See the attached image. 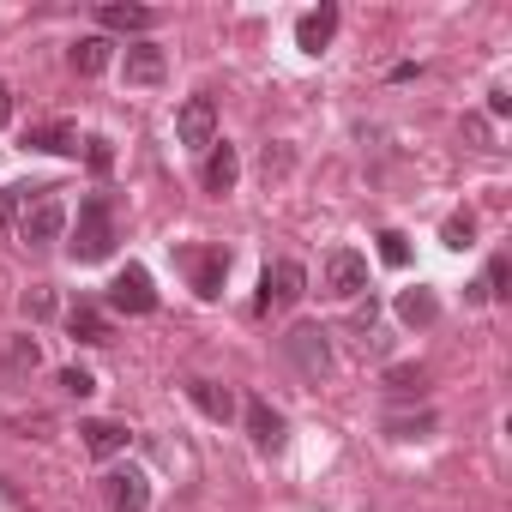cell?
Masks as SVG:
<instances>
[{
    "label": "cell",
    "mask_w": 512,
    "mask_h": 512,
    "mask_svg": "<svg viewBox=\"0 0 512 512\" xmlns=\"http://www.w3.org/2000/svg\"><path fill=\"white\" fill-rule=\"evenodd\" d=\"M19 205H25V187H7V193H0V223H7Z\"/></svg>",
    "instance_id": "29"
},
{
    "label": "cell",
    "mask_w": 512,
    "mask_h": 512,
    "mask_svg": "<svg viewBox=\"0 0 512 512\" xmlns=\"http://www.w3.org/2000/svg\"><path fill=\"white\" fill-rule=\"evenodd\" d=\"M85 163H91V175H109L115 169V145L109 139H85Z\"/></svg>",
    "instance_id": "25"
},
{
    "label": "cell",
    "mask_w": 512,
    "mask_h": 512,
    "mask_svg": "<svg viewBox=\"0 0 512 512\" xmlns=\"http://www.w3.org/2000/svg\"><path fill=\"white\" fill-rule=\"evenodd\" d=\"M67 253H73L79 266H97V260H109V253H115V205H109V193H91L79 205V229H73Z\"/></svg>",
    "instance_id": "1"
},
{
    "label": "cell",
    "mask_w": 512,
    "mask_h": 512,
    "mask_svg": "<svg viewBox=\"0 0 512 512\" xmlns=\"http://www.w3.org/2000/svg\"><path fill=\"white\" fill-rule=\"evenodd\" d=\"M109 61H115V43H109V37H79V43H73V73L97 79Z\"/></svg>",
    "instance_id": "19"
},
{
    "label": "cell",
    "mask_w": 512,
    "mask_h": 512,
    "mask_svg": "<svg viewBox=\"0 0 512 512\" xmlns=\"http://www.w3.org/2000/svg\"><path fill=\"white\" fill-rule=\"evenodd\" d=\"M103 494H109V512H151V482L145 470H109L103 476Z\"/></svg>",
    "instance_id": "9"
},
{
    "label": "cell",
    "mask_w": 512,
    "mask_h": 512,
    "mask_svg": "<svg viewBox=\"0 0 512 512\" xmlns=\"http://www.w3.org/2000/svg\"><path fill=\"white\" fill-rule=\"evenodd\" d=\"M380 260L398 272V266H410V241L398 235V229H380Z\"/></svg>",
    "instance_id": "24"
},
{
    "label": "cell",
    "mask_w": 512,
    "mask_h": 512,
    "mask_svg": "<svg viewBox=\"0 0 512 512\" xmlns=\"http://www.w3.org/2000/svg\"><path fill=\"white\" fill-rule=\"evenodd\" d=\"M109 308L115 314H151L157 308V284L145 266H121V278L109 284Z\"/></svg>",
    "instance_id": "8"
},
{
    "label": "cell",
    "mask_w": 512,
    "mask_h": 512,
    "mask_svg": "<svg viewBox=\"0 0 512 512\" xmlns=\"http://www.w3.org/2000/svg\"><path fill=\"white\" fill-rule=\"evenodd\" d=\"M187 398H193V410L211 416V422H229V416H235V392L217 386V380H187Z\"/></svg>",
    "instance_id": "18"
},
{
    "label": "cell",
    "mask_w": 512,
    "mask_h": 512,
    "mask_svg": "<svg viewBox=\"0 0 512 512\" xmlns=\"http://www.w3.org/2000/svg\"><path fill=\"white\" fill-rule=\"evenodd\" d=\"M97 25L115 31V37H145V31L157 25V13H151V7H121V0H109V7H97Z\"/></svg>",
    "instance_id": "16"
},
{
    "label": "cell",
    "mask_w": 512,
    "mask_h": 512,
    "mask_svg": "<svg viewBox=\"0 0 512 512\" xmlns=\"http://www.w3.org/2000/svg\"><path fill=\"white\" fill-rule=\"evenodd\" d=\"M181 266H187V278H193V290H199L205 302L223 296V278H229V253H223V247H187Z\"/></svg>",
    "instance_id": "7"
},
{
    "label": "cell",
    "mask_w": 512,
    "mask_h": 512,
    "mask_svg": "<svg viewBox=\"0 0 512 512\" xmlns=\"http://www.w3.org/2000/svg\"><path fill=\"white\" fill-rule=\"evenodd\" d=\"M7 121H13V85L0 79V127H7Z\"/></svg>",
    "instance_id": "31"
},
{
    "label": "cell",
    "mask_w": 512,
    "mask_h": 512,
    "mask_svg": "<svg viewBox=\"0 0 512 512\" xmlns=\"http://www.w3.org/2000/svg\"><path fill=\"white\" fill-rule=\"evenodd\" d=\"M386 434H398V440H422V434H434V410H398V416H386Z\"/></svg>",
    "instance_id": "23"
},
{
    "label": "cell",
    "mask_w": 512,
    "mask_h": 512,
    "mask_svg": "<svg viewBox=\"0 0 512 512\" xmlns=\"http://www.w3.org/2000/svg\"><path fill=\"white\" fill-rule=\"evenodd\" d=\"M247 434H253V446H260V452H278L284 446V416L266 398H247Z\"/></svg>",
    "instance_id": "15"
},
{
    "label": "cell",
    "mask_w": 512,
    "mask_h": 512,
    "mask_svg": "<svg viewBox=\"0 0 512 512\" xmlns=\"http://www.w3.org/2000/svg\"><path fill=\"white\" fill-rule=\"evenodd\" d=\"M284 350H290V362L302 368V380H326V374H332V344H326V326H290Z\"/></svg>",
    "instance_id": "5"
},
{
    "label": "cell",
    "mask_w": 512,
    "mask_h": 512,
    "mask_svg": "<svg viewBox=\"0 0 512 512\" xmlns=\"http://www.w3.org/2000/svg\"><path fill=\"white\" fill-rule=\"evenodd\" d=\"M235 181H241V157H235L229 139H217V145L205 151V163H199V187L223 199V193H235Z\"/></svg>",
    "instance_id": "10"
},
{
    "label": "cell",
    "mask_w": 512,
    "mask_h": 512,
    "mask_svg": "<svg viewBox=\"0 0 512 512\" xmlns=\"http://www.w3.org/2000/svg\"><path fill=\"white\" fill-rule=\"evenodd\" d=\"M37 368H43V344H37L31 332L0 344V380H25V374H37Z\"/></svg>",
    "instance_id": "14"
},
{
    "label": "cell",
    "mask_w": 512,
    "mask_h": 512,
    "mask_svg": "<svg viewBox=\"0 0 512 512\" xmlns=\"http://www.w3.org/2000/svg\"><path fill=\"white\" fill-rule=\"evenodd\" d=\"M79 440H85V452L91 458H121L127 452V422H109V416H91V422H79Z\"/></svg>",
    "instance_id": "11"
},
{
    "label": "cell",
    "mask_w": 512,
    "mask_h": 512,
    "mask_svg": "<svg viewBox=\"0 0 512 512\" xmlns=\"http://www.w3.org/2000/svg\"><path fill=\"white\" fill-rule=\"evenodd\" d=\"M332 37H338V7H332V0H326V7H314V13H302V19H296V49L320 55Z\"/></svg>",
    "instance_id": "12"
},
{
    "label": "cell",
    "mask_w": 512,
    "mask_h": 512,
    "mask_svg": "<svg viewBox=\"0 0 512 512\" xmlns=\"http://www.w3.org/2000/svg\"><path fill=\"white\" fill-rule=\"evenodd\" d=\"M121 67H127V85H163V73H169V55H163L157 43H133Z\"/></svg>",
    "instance_id": "17"
},
{
    "label": "cell",
    "mask_w": 512,
    "mask_h": 512,
    "mask_svg": "<svg viewBox=\"0 0 512 512\" xmlns=\"http://www.w3.org/2000/svg\"><path fill=\"white\" fill-rule=\"evenodd\" d=\"M175 139H181L187 151H211V145H217V103H211L205 91L181 103V115H175Z\"/></svg>",
    "instance_id": "6"
},
{
    "label": "cell",
    "mask_w": 512,
    "mask_h": 512,
    "mask_svg": "<svg viewBox=\"0 0 512 512\" xmlns=\"http://www.w3.org/2000/svg\"><path fill=\"white\" fill-rule=\"evenodd\" d=\"M67 332H73L79 344H109V338H115V320H109L97 302H73V308H67Z\"/></svg>",
    "instance_id": "13"
},
{
    "label": "cell",
    "mask_w": 512,
    "mask_h": 512,
    "mask_svg": "<svg viewBox=\"0 0 512 512\" xmlns=\"http://www.w3.org/2000/svg\"><path fill=\"white\" fill-rule=\"evenodd\" d=\"M386 392H392V398H422V392H428V368H422V362H416V368H410V362L386 368Z\"/></svg>",
    "instance_id": "22"
},
{
    "label": "cell",
    "mask_w": 512,
    "mask_h": 512,
    "mask_svg": "<svg viewBox=\"0 0 512 512\" xmlns=\"http://www.w3.org/2000/svg\"><path fill=\"white\" fill-rule=\"evenodd\" d=\"M61 392H67V398H91V392H97V380H91L85 368H61Z\"/></svg>",
    "instance_id": "27"
},
{
    "label": "cell",
    "mask_w": 512,
    "mask_h": 512,
    "mask_svg": "<svg viewBox=\"0 0 512 512\" xmlns=\"http://www.w3.org/2000/svg\"><path fill=\"white\" fill-rule=\"evenodd\" d=\"M470 235H476L470 211H452V217H446V247H470Z\"/></svg>",
    "instance_id": "26"
},
{
    "label": "cell",
    "mask_w": 512,
    "mask_h": 512,
    "mask_svg": "<svg viewBox=\"0 0 512 512\" xmlns=\"http://www.w3.org/2000/svg\"><path fill=\"white\" fill-rule=\"evenodd\" d=\"M308 296V272L296 266V260H272L266 272H260V314H284V308H296Z\"/></svg>",
    "instance_id": "4"
},
{
    "label": "cell",
    "mask_w": 512,
    "mask_h": 512,
    "mask_svg": "<svg viewBox=\"0 0 512 512\" xmlns=\"http://www.w3.org/2000/svg\"><path fill=\"white\" fill-rule=\"evenodd\" d=\"M67 229V205L55 199V187H25V217H19V241L25 247H49Z\"/></svg>",
    "instance_id": "2"
},
{
    "label": "cell",
    "mask_w": 512,
    "mask_h": 512,
    "mask_svg": "<svg viewBox=\"0 0 512 512\" xmlns=\"http://www.w3.org/2000/svg\"><path fill=\"white\" fill-rule=\"evenodd\" d=\"M398 320H404V326H434V320H440L434 290H422V284H416V290H404V296H398Z\"/></svg>",
    "instance_id": "20"
},
{
    "label": "cell",
    "mask_w": 512,
    "mask_h": 512,
    "mask_svg": "<svg viewBox=\"0 0 512 512\" xmlns=\"http://www.w3.org/2000/svg\"><path fill=\"white\" fill-rule=\"evenodd\" d=\"M284 169H290V151H272V145H266V181L284 175Z\"/></svg>",
    "instance_id": "30"
},
{
    "label": "cell",
    "mask_w": 512,
    "mask_h": 512,
    "mask_svg": "<svg viewBox=\"0 0 512 512\" xmlns=\"http://www.w3.org/2000/svg\"><path fill=\"white\" fill-rule=\"evenodd\" d=\"M25 145H31V151H55V157H61V151H79V133H73L67 121H49V127H31V133H25Z\"/></svg>",
    "instance_id": "21"
},
{
    "label": "cell",
    "mask_w": 512,
    "mask_h": 512,
    "mask_svg": "<svg viewBox=\"0 0 512 512\" xmlns=\"http://www.w3.org/2000/svg\"><path fill=\"white\" fill-rule=\"evenodd\" d=\"M25 314H31V320H49V314H55V296H49V290L37 284V290L25 296Z\"/></svg>",
    "instance_id": "28"
},
{
    "label": "cell",
    "mask_w": 512,
    "mask_h": 512,
    "mask_svg": "<svg viewBox=\"0 0 512 512\" xmlns=\"http://www.w3.org/2000/svg\"><path fill=\"white\" fill-rule=\"evenodd\" d=\"M320 290H326L332 302H356V296L368 290V260H362L356 247H332L326 266H320Z\"/></svg>",
    "instance_id": "3"
}]
</instances>
